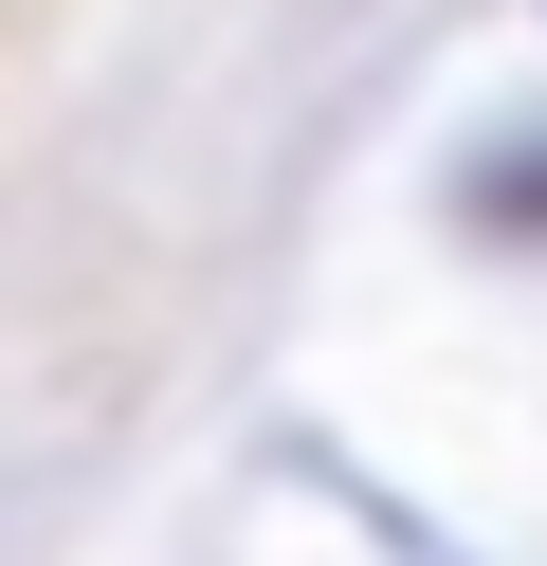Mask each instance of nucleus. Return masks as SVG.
Listing matches in <instances>:
<instances>
[]
</instances>
